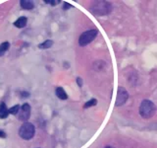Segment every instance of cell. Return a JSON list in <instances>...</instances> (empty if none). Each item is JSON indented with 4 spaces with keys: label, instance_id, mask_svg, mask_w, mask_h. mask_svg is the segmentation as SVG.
Returning a JSON list of instances; mask_svg holds the SVG:
<instances>
[{
    "label": "cell",
    "instance_id": "cell-1",
    "mask_svg": "<svg viewBox=\"0 0 157 148\" xmlns=\"http://www.w3.org/2000/svg\"><path fill=\"white\" fill-rule=\"evenodd\" d=\"M156 107L154 103L149 100H143L140 106V114L143 119H150L154 116Z\"/></svg>",
    "mask_w": 157,
    "mask_h": 148
},
{
    "label": "cell",
    "instance_id": "cell-2",
    "mask_svg": "<svg viewBox=\"0 0 157 148\" xmlns=\"http://www.w3.org/2000/svg\"><path fill=\"white\" fill-rule=\"evenodd\" d=\"M112 5L107 1H96L92 5L91 11L93 14L97 15V16H102V15H106L110 13Z\"/></svg>",
    "mask_w": 157,
    "mask_h": 148
},
{
    "label": "cell",
    "instance_id": "cell-3",
    "mask_svg": "<svg viewBox=\"0 0 157 148\" xmlns=\"http://www.w3.org/2000/svg\"><path fill=\"white\" fill-rule=\"evenodd\" d=\"M35 128L31 122H24L21 128H19V135L21 138L25 140H30L35 136Z\"/></svg>",
    "mask_w": 157,
    "mask_h": 148
},
{
    "label": "cell",
    "instance_id": "cell-4",
    "mask_svg": "<svg viewBox=\"0 0 157 148\" xmlns=\"http://www.w3.org/2000/svg\"><path fill=\"white\" fill-rule=\"evenodd\" d=\"M97 34H98V31L95 29L89 30V31L83 33V34L80 36V38H78V44H80L81 47H84V46H86V44H90L96 38Z\"/></svg>",
    "mask_w": 157,
    "mask_h": 148
},
{
    "label": "cell",
    "instance_id": "cell-5",
    "mask_svg": "<svg viewBox=\"0 0 157 148\" xmlns=\"http://www.w3.org/2000/svg\"><path fill=\"white\" fill-rule=\"evenodd\" d=\"M128 98H129V94H128V92H127V90L124 88V87H119V88H118L115 106H117V107L123 106L127 102Z\"/></svg>",
    "mask_w": 157,
    "mask_h": 148
},
{
    "label": "cell",
    "instance_id": "cell-6",
    "mask_svg": "<svg viewBox=\"0 0 157 148\" xmlns=\"http://www.w3.org/2000/svg\"><path fill=\"white\" fill-rule=\"evenodd\" d=\"M31 117V106L28 103H25L19 112V120L21 122H27V120Z\"/></svg>",
    "mask_w": 157,
    "mask_h": 148
},
{
    "label": "cell",
    "instance_id": "cell-7",
    "mask_svg": "<svg viewBox=\"0 0 157 148\" xmlns=\"http://www.w3.org/2000/svg\"><path fill=\"white\" fill-rule=\"evenodd\" d=\"M27 23H28V18L27 17H20L18 18V19L14 22V26L16 27V28H19V29H22L24 27H26Z\"/></svg>",
    "mask_w": 157,
    "mask_h": 148
},
{
    "label": "cell",
    "instance_id": "cell-8",
    "mask_svg": "<svg viewBox=\"0 0 157 148\" xmlns=\"http://www.w3.org/2000/svg\"><path fill=\"white\" fill-rule=\"evenodd\" d=\"M9 114V110L7 108V106L4 102H1L0 103V119L4 120L6 117H8Z\"/></svg>",
    "mask_w": 157,
    "mask_h": 148
},
{
    "label": "cell",
    "instance_id": "cell-9",
    "mask_svg": "<svg viewBox=\"0 0 157 148\" xmlns=\"http://www.w3.org/2000/svg\"><path fill=\"white\" fill-rule=\"evenodd\" d=\"M20 5L25 10H32L35 7V3L31 1V0H21Z\"/></svg>",
    "mask_w": 157,
    "mask_h": 148
},
{
    "label": "cell",
    "instance_id": "cell-10",
    "mask_svg": "<svg viewBox=\"0 0 157 148\" xmlns=\"http://www.w3.org/2000/svg\"><path fill=\"white\" fill-rule=\"evenodd\" d=\"M55 94L60 100H67L68 99V95L67 93L65 92V90L62 88V87H57L55 90Z\"/></svg>",
    "mask_w": 157,
    "mask_h": 148
},
{
    "label": "cell",
    "instance_id": "cell-11",
    "mask_svg": "<svg viewBox=\"0 0 157 148\" xmlns=\"http://www.w3.org/2000/svg\"><path fill=\"white\" fill-rule=\"evenodd\" d=\"M10 47V43L9 42H4L0 44V56H3L5 54V52L9 50Z\"/></svg>",
    "mask_w": 157,
    "mask_h": 148
},
{
    "label": "cell",
    "instance_id": "cell-12",
    "mask_svg": "<svg viewBox=\"0 0 157 148\" xmlns=\"http://www.w3.org/2000/svg\"><path fill=\"white\" fill-rule=\"evenodd\" d=\"M52 46H53V41L47 40V41L43 42V43L39 44L38 47H39V49H41V50H46V49H49V47H51Z\"/></svg>",
    "mask_w": 157,
    "mask_h": 148
},
{
    "label": "cell",
    "instance_id": "cell-13",
    "mask_svg": "<svg viewBox=\"0 0 157 148\" xmlns=\"http://www.w3.org/2000/svg\"><path fill=\"white\" fill-rule=\"evenodd\" d=\"M20 110H21L20 105L13 106V107H12V108L9 109V114H19Z\"/></svg>",
    "mask_w": 157,
    "mask_h": 148
},
{
    "label": "cell",
    "instance_id": "cell-14",
    "mask_svg": "<svg viewBox=\"0 0 157 148\" xmlns=\"http://www.w3.org/2000/svg\"><path fill=\"white\" fill-rule=\"evenodd\" d=\"M96 104H97V101H96L95 99H91V100H89V102H86V104H84V109H87V108L93 107V106H95Z\"/></svg>",
    "mask_w": 157,
    "mask_h": 148
},
{
    "label": "cell",
    "instance_id": "cell-15",
    "mask_svg": "<svg viewBox=\"0 0 157 148\" xmlns=\"http://www.w3.org/2000/svg\"><path fill=\"white\" fill-rule=\"evenodd\" d=\"M46 4H51L52 6H56L57 4H59L60 1L59 0H45L44 1Z\"/></svg>",
    "mask_w": 157,
    "mask_h": 148
},
{
    "label": "cell",
    "instance_id": "cell-16",
    "mask_svg": "<svg viewBox=\"0 0 157 148\" xmlns=\"http://www.w3.org/2000/svg\"><path fill=\"white\" fill-rule=\"evenodd\" d=\"M6 137H7L6 132L3 131H0V138H6Z\"/></svg>",
    "mask_w": 157,
    "mask_h": 148
},
{
    "label": "cell",
    "instance_id": "cell-17",
    "mask_svg": "<svg viewBox=\"0 0 157 148\" xmlns=\"http://www.w3.org/2000/svg\"><path fill=\"white\" fill-rule=\"evenodd\" d=\"M72 6L69 4V3H67V2H65L64 3V6H63V9H64V10H67V9H69V8H71Z\"/></svg>",
    "mask_w": 157,
    "mask_h": 148
},
{
    "label": "cell",
    "instance_id": "cell-18",
    "mask_svg": "<svg viewBox=\"0 0 157 148\" xmlns=\"http://www.w3.org/2000/svg\"><path fill=\"white\" fill-rule=\"evenodd\" d=\"M77 83H78V85L80 86V87L83 86V81H81V79L80 77H78V78H77Z\"/></svg>",
    "mask_w": 157,
    "mask_h": 148
},
{
    "label": "cell",
    "instance_id": "cell-19",
    "mask_svg": "<svg viewBox=\"0 0 157 148\" xmlns=\"http://www.w3.org/2000/svg\"><path fill=\"white\" fill-rule=\"evenodd\" d=\"M21 96H22V97H30V93H28V92H22L21 93Z\"/></svg>",
    "mask_w": 157,
    "mask_h": 148
},
{
    "label": "cell",
    "instance_id": "cell-20",
    "mask_svg": "<svg viewBox=\"0 0 157 148\" xmlns=\"http://www.w3.org/2000/svg\"><path fill=\"white\" fill-rule=\"evenodd\" d=\"M105 148H113V147H111V146H107V147H105Z\"/></svg>",
    "mask_w": 157,
    "mask_h": 148
}]
</instances>
